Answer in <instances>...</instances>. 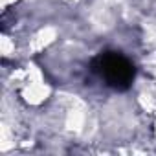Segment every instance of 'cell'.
I'll return each mask as SVG.
<instances>
[{"mask_svg": "<svg viewBox=\"0 0 156 156\" xmlns=\"http://www.w3.org/2000/svg\"><path fill=\"white\" fill-rule=\"evenodd\" d=\"M94 72L114 90H127L134 81V64L118 51H105L96 57Z\"/></svg>", "mask_w": 156, "mask_h": 156, "instance_id": "obj_1", "label": "cell"}]
</instances>
